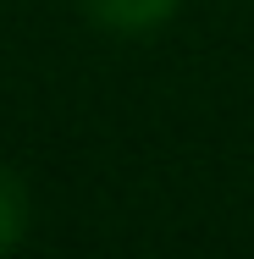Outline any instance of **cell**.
<instances>
[{
	"label": "cell",
	"mask_w": 254,
	"mask_h": 259,
	"mask_svg": "<svg viewBox=\"0 0 254 259\" xmlns=\"http://www.w3.org/2000/svg\"><path fill=\"white\" fill-rule=\"evenodd\" d=\"M171 6L177 0H89V11L111 22V28H127V33H138V28H155L160 17H171Z\"/></svg>",
	"instance_id": "6da1fadb"
},
{
	"label": "cell",
	"mask_w": 254,
	"mask_h": 259,
	"mask_svg": "<svg viewBox=\"0 0 254 259\" xmlns=\"http://www.w3.org/2000/svg\"><path fill=\"white\" fill-rule=\"evenodd\" d=\"M22 226H28V199H22L17 177H6V171H0V254L22 237Z\"/></svg>",
	"instance_id": "7a4b0ae2"
}]
</instances>
